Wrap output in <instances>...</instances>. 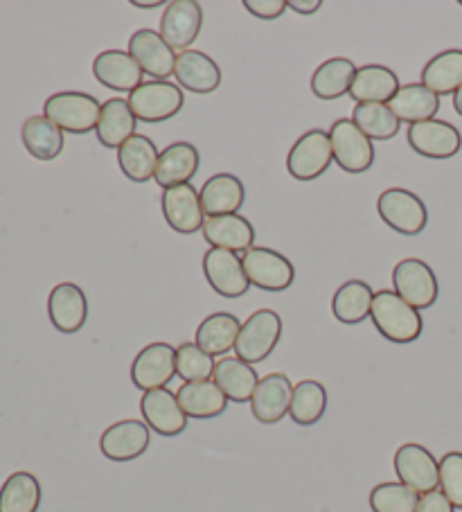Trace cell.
Instances as JSON below:
<instances>
[{"mask_svg":"<svg viewBox=\"0 0 462 512\" xmlns=\"http://www.w3.org/2000/svg\"><path fill=\"white\" fill-rule=\"evenodd\" d=\"M370 319L379 334L393 343H413L422 334V316L413 305H408L395 289H381L372 300Z\"/></svg>","mask_w":462,"mask_h":512,"instance_id":"cell-1","label":"cell"},{"mask_svg":"<svg viewBox=\"0 0 462 512\" xmlns=\"http://www.w3.org/2000/svg\"><path fill=\"white\" fill-rule=\"evenodd\" d=\"M102 104L93 95L79 91H64L50 95L43 104V116L55 122L61 131L82 136L97 129Z\"/></svg>","mask_w":462,"mask_h":512,"instance_id":"cell-2","label":"cell"},{"mask_svg":"<svg viewBox=\"0 0 462 512\" xmlns=\"http://www.w3.org/2000/svg\"><path fill=\"white\" fill-rule=\"evenodd\" d=\"M129 107L138 122H165L179 116L185 104V95L179 84L172 82H142L136 91L129 93Z\"/></svg>","mask_w":462,"mask_h":512,"instance_id":"cell-3","label":"cell"},{"mask_svg":"<svg viewBox=\"0 0 462 512\" xmlns=\"http://www.w3.org/2000/svg\"><path fill=\"white\" fill-rule=\"evenodd\" d=\"M282 337V319L278 312L273 310H257L248 316L239 330V337L235 343L237 359L246 361V364H260L271 355L278 346Z\"/></svg>","mask_w":462,"mask_h":512,"instance_id":"cell-4","label":"cell"},{"mask_svg":"<svg viewBox=\"0 0 462 512\" xmlns=\"http://www.w3.org/2000/svg\"><path fill=\"white\" fill-rule=\"evenodd\" d=\"M377 213L388 228L399 235H420L429 224V210L424 201L404 188H388L379 194Z\"/></svg>","mask_w":462,"mask_h":512,"instance_id":"cell-5","label":"cell"},{"mask_svg":"<svg viewBox=\"0 0 462 512\" xmlns=\"http://www.w3.org/2000/svg\"><path fill=\"white\" fill-rule=\"evenodd\" d=\"M334 161L330 134L323 129H312L293 143L287 156V170L296 181H314L330 170Z\"/></svg>","mask_w":462,"mask_h":512,"instance_id":"cell-6","label":"cell"},{"mask_svg":"<svg viewBox=\"0 0 462 512\" xmlns=\"http://www.w3.org/2000/svg\"><path fill=\"white\" fill-rule=\"evenodd\" d=\"M334 161L348 174L368 172L375 163V147L372 140L354 125L352 118L336 120L330 129Z\"/></svg>","mask_w":462,"mask_h":512,"instance_id":"cell-7","label":"cell"},{"mask_svg":"<svg viewBox=\"0 0 462 512\" xmlns=\"http://www.w3.org/2000/svg\"><path fill=\"white\" fill-rule=\"evenodd\" d=\"M246 278L253 287L264 291H284L293 285L296 269L291 260L266 246H253L242 253Z\"/></svg>","mask_w":462,"mask_h":512,"instance_id":"cell-8","label":"cell"},{"mask_svg":"<svg viewBox=\"0 0 462 512\" xmlns=\"http://www.w3.org/2000/svg\"><path fill=\"white\" fill-rule=\"evenodd\" d=\"M395 294L402 296L417 312L429 310L438 300V278L424 260L406 258L393 269Z\"/></svg>","mask_w":462,"mask_h":512,"instance_id":"cell-9","label":"cell"},{"mask_svg":"<svg viewBox=\"0 0 462 512\" xmlns=\"http://www.w3.org/2000/svg\"><path fill=\"white\" fill-rule=\"evenodd\" d=\"M393 465L399 476V483L408 485V488L415 490L420 497L422 494L438 490L440 461H435V456L426 447L417 443L402 445L395 452Z\"/></svg>","mask_w":462,"mask_h":512,"instance_id":"cell-10","label":"cell"},{"mask_svg":"<svg viewBox=\"0 0 462 512\" xmlns=\"http://www.w3.org/2000/svg\"><path fill=\"white\" fill-rule=\"evenodd\" d=\"M176 375V348L170 343H149L131 364V382L140 391L167 388Z\"/></svg>","mask_w":462,"mask_h":512,"instance_id":"cell-11","label":"cell"},{"mask_svg":"<svg viewBox=\"0 0 462 512\" xmlns=\"http://www.w3.org/2000/svg\"><path fill=\"white\" fill-rule=\"evenodd\" d=\"M203 28V10L197 0H172L165 5L161 19V37L167 46L176 50H190L199 39Z\"/></svg>","mask_w":462,"mask_h":512,"instance_id":"cell-12","label":"cell"},{"mask_svg":"<svg viewBox=\"0 0 462 512\" xmlns=\"http://www.w3.org/2000/svg\"><path fill=\"white\" fill-rule=\"evenodd\" d=\"M408 145L424 158L447 161L462 149V136L449 122L433 118L408 127Z\"/></svg>","mask_w":462,"mask_h":512,"instance_id":"cell-13","label":"cell"},{"mask_svg":"<svg viewBox=\"0 0 462 512\" xmlns=\"http://www.w3.org/2000/svg\"><path fill=\"white\" fill-rule=\"evenodd\" d=\"M203 273L208 285L224 298H242L251 287L242 258L235 251L210 249L203 255Z\"/></svg>","mask_w":462,"mask_h":512,"instance_id":"cell-14","label":"cell"},{"mask_svg":"<svg viewBox=\"0 0 462 512\" xmlns=\"http://www.w3.org/2000/svg\"><path fill=\"white\" fill-rule=\"evenodd\" d=\"M129 55L136 59L142 73L154 77L156 82H167L174 75L176 52L167 46L161 32L138 30L129 39Z\"/></svg>","mask_w":462,"mask_h":512,"instance_id":"cell-15","label":"cell"},{"mask_svg":"<svg viewBox=\"0 0 462 512\" xmlns=\"http://www.w3.org/2000/svg\"><path fill=\"white\" fill-rule=\"evenodd\" d=\"M165 222L170 224L172 231L181 235H192L203 231L206 224V213H203L201 197L194 185H174V188L163 192L161 199Z\"/></svg>","mask_w":462,"mask_h":512,"instance_id":"cell-16","label":"cell"},{"mask_svg":"<svg viewBox=\"0 0 462 512\" xmlns=\"http://www.w3.org/2000/svg\"><path fill=\"white\" fill-rule=\"evenodd\" d=\"M140 411L145 425L165 438L179 436L188 427V416L183 413L176 393H172L170 388L147 391L140 400Z\"/></svg>","mask_w":462,"mask_h":512,"instance_id":"cell-17","label":"cell"},{"mask_svg":"<svg viewBox=\"0 0 462 512\" xmlns=\"http://www.w3.org/2000/svg\"><path fill=\"white\" fill-rule=\"evenodd\" d=\"M149 443H151V434L145 422L120 420L104 431L100 438V449L109 461L127 463L145 454Z\"/></svg>","mask_w":462,"mask_h":512,"instance_id":"cell-18","label":"cell"},{"mask_svg":"<svg viewBox=\"0 0 462 512\" xmlns=\"http://www.w3.org/2000/svg\"><path fill=\"white\" fill-rule=\"evenodd\" d=\"M48 316L61 334H75L86 325L88 300L75 282H61L48 296Z\"/></svg>","mask_w":462,"mask_h":512,"instance_id":"cell-19","label":"cell"},{"mask_svg":"<svg viewBox=\"0 0 462 512\" xmlns=\"http://www.w3.org/2000/svg\"><path fill=\"white\" fill-rule=\"evenodd\" d=\"M291 397L293 384L287 375L271 373L262 377L251 400L255 420L262 425H278L291 409Z\"/></svg>","mask_w":462,"mask_h":512,"instance_id":"cell-20","label":"cell"},{"mask_svg":"<svg viewBox=\"0 0 462 512\" xmlns=\"http://www.w3.org/2000/svg\"><path fill=\"white\" fill-rule=\"evenodd\" d=\"M174 77L185 91L199 95L215 93L221 86V68L217 66V61L199 50L179 52L174 66Z\"/></svg>","mask_w":462,"mask_h":512,"instance_id":"cell-21","label":"cell"},{"mask_svg":"<svg viewBox=\"0 0 462 512\" xmlns=\"http://www.w3.org/2000/svg\"><path fill=\"white\" fill-rule=\"evenodd\" d=\"M93 75L106 88L120 93H131L142 84V68L136 64L129 52L104 50L93 61Z\"/></svg>","mask_w":462,"mask_h":512,"instance_id":"cell-22","label":"cell"},{"mask_svg":"<svg viewBox=\"0 0 462 512\" xmlns=\"http://www.w3.org/2000/svg\"><path fill=\"white\" fill-rule=\"evenodd\" d=\"M199 165L201 154L197 147L192 143H172L158 156L154 181L163 190H170L174 185H185L199 172Z\"/></svg>","mask_w":462,"mask_h":512,"instance_id":"cell-23","label":"cell"},{"mask_svg":"<svg viewBox=\"0 0 462 512\" xmlns=\"http://www.w3.org/2000/svg\"><path fill=\"white\" fill-rule=\"evenodd\" d=\"M203 237L212 249H228L235 253H244L253 249L255 228L242 215H221L208 217L203 224Z\"/></svg>","mask_w":462,"mask_h":512,"instance_id":"cell-24","label":"cell"},{"mask_svg":"<svg viewBox=\"0 0 462 512\" xmlns=\"http://www.w3.org/2000/svg\"><path fill=\"white\" fill-rule=\"evenodd\" d=\"M203 213L208 217H221V215H237V210L244 206L246 190L244 183L233 174H215L212 179L203 183L199 190Z\"/></svg>","mask_w":462,"mask_h":512,"instance_id":"cell-25","label":"cell"},{"mask_svg":"<svg viewBox=\"0 0 462 512\" xmlns=\"http://www.w3.org/2000/svg\"><path fill=\"white\" fill-rule=\"evenodd\" d=\"M212 382L221 388V393L228 397V402L246 404L253 400L260 377H257L255 368L246 364V361L237 357H221L215 364Z\"/></svg>","mask_w":462,"mask_h":512,"instance_id":"cell-26","label":"cell"},{"mask_svg":"<svg viewBox=\"0 0 462 512\" xmlns=\"http://www.w3.org/2000/svg\"><path fill=\"white\" fill-rule=\"evenodd\" d=\"M399 91V77L395 70L379 64L357 68L350 86V97L359 104H388Z\"/></svg>","mask_w":462,"mask_h":512,"instance_id":"cell-27","label":"cell"},{"mask_svg":"<svg viewBox=\"0 0 462 512\" xmlns=\"http://www.w3.org/2000/svg\"><path fill=\"white\" fill-rule=\"evenodd\" d=\"M136 127L138 120L133 116L129 102L122 100V97H113V100H106L102 104L100 122H97L95 134L106 149H115L118 152L131 136H136Z\"/></svg>","mask_w":462,"mask_h":512,"instance_id":"cell-28","label":"cell"},{"mask_svg":"<svg viewBox=\"0 0 462 512\" xmlns=\"http://www.w3.org/2000/svg\"><path fill=\"white\" fill-rule=\"evenodd\" d=\"M183 413L194 420H210L221 416L228 409V397L221 388L208 379V382H185L176 393Z\"/></svg>","mask_w":462,"mask_h":512,"instance_id":"cell-29","label":"cell"},{"mask_svg":"<svg viewBox=\"0 0 462 512\" xmlns=\"http://www.w3.org/2000/svg\"><path fill=\"white\" fill-rule=\"evenodd\" d=\"M388 107L399 118V122L417 125V122L435 118V113L440 111V97L429 91L424 84H404L399 86V91L388 102Z\"/></svg>","mask_w":462,"mask_h":512,"instance_id":"cell-30","label":"cell"},{"mask_svg":"<svg viewBox=\"0 0 462 512\" xmlns=\"http://www.w3.org/2000/svg\"><path fill=\"white\" fill-rule=\"evenodd\" d=\"M239 330H242V323L235 314L215 312L201 321L197 334H194V343L210 357L226 355L235 348Z\"/></svg>","mask_w":462,"mask_h":512,"instance_id":"cell-31","label":"cell"},{"mask_svg":"<svg viewBox=\"0 0 462 512\" xmlns=\"http://www.w3.org/2000/svg\"><path fill=\"white\" fill-rule=\"evenodd\" d=\"M158 156L161 154H158L154 140L136 134L118 149V165L122 174L133 183H147L149 179H154Z\"/></svg>","mask_w":462,"mask_h":512,"instance_id":"cell-32","label":"cell"},{"mask_svg":"<svg viewBox=\"0 0 462 512\" xmlns=\"http://www.w3.org/2000/svg\"><path fill=\"white\" fill-rule=\"evenodd\" d=\"M23 145L37 161H55L64 152V131L46 116H32L21 129Z\"/></svg>","mask_w":462,"mask_h":512,"instance_id":"cell-33","label":"cell"},{"mask_svg":"<svg viewBox=\"0 0 462 512\" xmlns=\"http://www.w3.org/2000/svg\"><path fill=\"white\" fill-rule=\"evenodd\" d=\"M372 300H375V291L363 280H348L345 285L336 289L332 298V312L334 319L345 325H357L366 321L372 310Z\"/></svg>","mask_w":462,"mask_h":512,"instance_id":"cell-34","label":"cell"},{"mask_svg":"<svg viewBox=\"0 0 462 512\" xmlns=\"http://www.w3.org/2000/svg\"><path fill=\"white\" fill-rule=\"evenodd\" d=\"M354 75H357V66H354L350 59H327L312 75V93L323 102L339 100L345 93H350Z\"/></svg>","mask_w":462,"mask_h":512,"instance_id":"cell-35","label":"cell"},{"mask_svg":"<svg viewBox=\"0 0 462 512\" xmlns=\"http://www.w3.org/2000/svg\"><path fill=\"white\" fill-rule=\"evenodd\" d=\"M422 84L435 95H453L462 86V50H444L422 70Z\"/></svg>","mask_w":462,"mask_h":512,"instance_id":"cell-36","label":"cell"},{"mask_svg":"<svg viewBox=\"0 0 462 512\" xmlns=\"http://www.w3.org/2000/svg\"><path fill=\"white\" fill-rule=\"evenodd\" d=\"M41 483L30 472H14L0 488V512H37Z\"/></svg>","mask_w":462,"mask_h":512,"instance_id":"cell-37","label":"cell"},{"mask_svg":"<svg viewBox=\"0 0 462 512\" xmlns=\"http://www.w3.org/2000/svg\"><path fill=\"white\" fill-rule=\"evenodd\" d=\"M327 411V391L316 379H305L293 386L289 416L300 427H312L325 416Z\"/></svg>","mask_w":462,"mask_h":512,"instance_id":"cell-38","label":"cell"},{"mask_svg":"<svg viewBox=\"0 0 462 512\" xmlns=\"http://www.w3.org/2000/svg\"><path fill=\"white\" fill-rule=\"evenodd\" d=\"M352 122L370 140H390L399 134L402 122L390 111L388 104H357L352 111Z\"/></svg>","mask_w":462,"mask_h":512,"instance_id":"cell-39","label":"cell"},{"mask_svg":"<svg viewBox=\"0 0 462 512\" xmlns=\"http://www.w3.org/2000/svg\"><path fill=\"white\" fill-rule=\"evenodd\" d=\"M420 494L404 483H379L370 492L372 512H415Z\"/></svg>","mask_w":462,"mask_h":512,"instance_id":"cell-40","label":"cell"},{"mask_svg":"<svg viewBox=\"0 0 462 512\" xmlns=\"http://www.w3.org/2000/svg\"><path fill=\"white\" fill-rule=\"evenodd\" d=\"M215 357L203 352L197 343H183L176 348V375L183 382H208L215 373Z\"/></svg>","mask_w":462,"mask_h":512,"instance_id":"cell-41","label":"cell"},{"mask_svg":"<svg viewBox=\"0 0 462 512\" xmlns=\"http://www.w3.org/2000/svg\"><path fill=\"white\" fill-rule=\"evenodd\" d=\"M440 492L453 508H462V452H449L440 461Z\"/></svg>","mask_w":462,"mask_h":512,"instance_id":"cell-42","label":"cell"},{"mask_svg":"<svg viewBox=\"0 0 462 512\" xmlns=\"http://www.w3.org/2000/svg\"><path fill=\"white\" fill-rule=\"evenodd\" d=\"M246 12H251L253 16L262 21H275L289 10L287 0H244Z\"/></svg>","mask_w":462,"mask_h":512,"instance_id":"cell-43","label":"cell"},{"mask_svg":"<svg viewBox=\"0 0 462 512\" xmlns=\"http://www.w3.org/2000/svg\"><path fill=\"white\" fill-rule=\"evenodd\" d=\"M453 510L456 508L451 506V501L444 497L440 490H433L429 494H422L415 512H453Z\"/></svg>","mask_w":462,"mask_h":512,"instance_id":"cell-44","label":"cell"},{"mask_svg":"<svg viewBox=\"0 0 462 512\" xmlns=\"http://www.w3.org/2000/svg\"><path fill=\"white\" fill-rule=\"evenodd\" d=\"M289 10L300 16H312L323 7V0H287Z\"/></svg>","mask_w":462,"mask_h":512,"instance_id":"cell-45","label":"cell"},{"mask_svg":"<svg viewBox=\"0 0 462 512\" xmlns=\"http://www.w3.org/2000/svg\"><path fill=\"white\" fill-rule=\"evenodd\" d=\"M131 5L138 7V10H158V7H163L165 3L163 0H133Z\"/></svg>","mask_w":462,"mask_h":512,"instance_id":"cell-46","label":"cell"},{"mask_svg":"<svg viewBox=\"0 0 462 512\" xmlns=\"http://www.w3.org/2000/svg\"><path fill=\"white\" fill-rule=\"evenodd\" d=\"M453 109H456L458 116H462V86L456 93H453Z\"/></svg>","mask_w":462,"mask_h":512,"instance_id":"cell-47","label":"cell"},{"mask_svg":"<svg viewBox=\"0 0 462 512\" xmlns=\"http://www.w3.org/2000/svg\"><path fill=\"white\" fill-rule=\"evenodd\" d=\"M460 7H462V0H460Z\"/></svg>","mask_w":462,"mask_h":512,"instance_id":"cell-48","label":"cell"}]
</instances>
